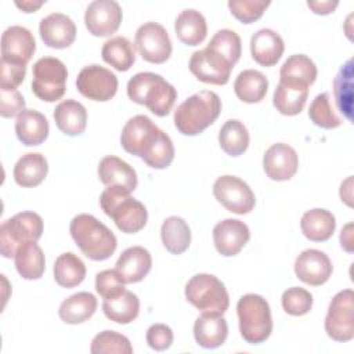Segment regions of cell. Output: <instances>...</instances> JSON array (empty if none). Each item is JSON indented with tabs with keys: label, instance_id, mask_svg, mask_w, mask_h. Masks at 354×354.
Returning <instances> with one entry per match:
<instances>
[{
	"label": "cell",
	"instance_id": "1",
	"mask_svg": "<svg viewBox=\"0 0 354 354\" xmlns=\"http://www.w3.org/2000/svg\"><path fill=\"white\" fill-rule=\"evenodd\" d=\"M120 144L126 152L141 158L153 169H165L174 159L171 138L145 115H136L126 122Z\"/></svg>",
	"mask_w": 354,
	"mask_h": 354
},
{
	"label": "cell",
	"instance_id": "2",
	"mask_svg": "<svg viewBox=\"0 0 354 354\" xmlns=\"http://www.w3.org/2000/svg\"><path fill=\"white\" fill-rule=\"evenodd\" d=\"M69 232L82 253L94 261L106 260L116 250L118 241L115 234L91 214L82 213L75 216L71 221Z\"/></svg>",
	"mask_w": 354,
	"mask_h": 354
},
{
	"label": "cell",
	"instance_id": "3",
	"mask_svg": "<svg viewBox=\"0 0 354 354\" xmlns=\"http://www.w3.org/2000/svg\"><path fill=\"white\" fill-rule=\"evenodd\" d=\"M221 112L220 97L202 90L188 97L174 111V126L184 136H196L216 122Z\"/></svg>",
	"mask_w": 354,
	"mask_h": 354
},
{
	"label": "cell",
	"instance_id": "4",
	"mask_svg": "<svg viewBox=\"0 0 354 354\" xmlns=\"http://www.w3.org/2000/svg\"><path fill=\"white\" fill-rule=\"evenodd\" d=\"M127 95L133 102L147 106L160 118L170 113L177 100L176 88L152 72L136 73L127 83Z\"/></svg>",
	"mask_w": 354,
	"mask_h": 354
},
{
	"label": "cell",
	"instance_id": "5",
	"mask_svg": "<svg viewBox=\"0 0 354 354\" xmlns=\"http://www.w3.org/2000/svg\"><path fill=\"white\" fill-rule=\"evenodd\" d=\"M130 194L120 187H106L100 196L101 209L124 234L141 231L148 220L145 206Z\"/></svg>",
	"mask_w": 354,
	"mask_h": 354
},
{
	"label": "cell",
	"instance_id": "6",
	"mask_svg": "<svg viewBox=\"0 0 354 354\" xmlns=\"http://www.w3.org/2000/svg\"><path fill=\"white\" fill-rule=\"evenodd\" d=\"M239 332L249 344L266 342L272 332V318L268 301L256 293H248L236 304Z\"/></svg>",
	"mask_w": 354,
	"mask_h": 354
},
{
	"label": "cell",
	"instance_id": "7",
	"mask_svg": "<svg viewBox=\"0 0 354 354\" xmlns=\"http://www.w3.org/2000/svg\"><path fill=\"white\" fill-rule=\"evenodd\" d=\"M187 300L205 314L223 315L230 306L224 283L212 274H196L185 285Z\"/></svg>",
	"mask_w": 354,
	"mask_h": 354
},
{
	"label": "cell",
	"instance_id": "8",
	"mask_svg": "<svg viewBox=\"0 0 354 354\" xmlns=\"http://www.w3.org/2000/svg\"><path fill=\"white\" fill-rule=\"evenodd\" d=\"M43 234V218L35 212H21L3 221L0 227V253L11 259L26 242H37Z\"/></svg>",
	"mask_w": 354,
	"mask_h": 354
},
{
	"label": "cell",
	"instance_id": "9",
	"mask_svg": "<svg viewBox=\"0 0 354 354\" xmlns=\"http://www.w3.org/2000/svg\"><path fill=\"white\" fill-rule=\"evenodd\" d=\"M32 91L46 102H54L64 97L68 71L65 64L55 57H43L33 64Z\"/></svg>",
	"mask_w": 354,
	"mask_h": 354
},
{
	"label": "cell",
	"instance_id": "10",
	"mask_svg": "<svg viewBox=\"0 0 354 354\" xmlns=\"http://www.w3.org/2000/svg\"><path fill=\"white\" fill-rule=\"evenodd\" d=\"M325 332L336 342H348L354 337V292L340 290L329 303L325 317Z\"/></svg>",
	"mask_w": 354,
	"mask_h": 354
},
{
	"label": "cell",
	"instance_id": "11",
	"mask_svg": "<svg viewBox=\"0 0 354 354\" xmlns=\"http://www.w3.org/2000/svg\"><path fill=\"white\" fill-rule=\"evenodd\" d=\"M213 195L228 212L235 214H246L256 205L252 188L235 176L218 177L213 184Z\"/></svg>",
	"mask_w": 354,
	"mask_h": 354
},
{
	"label": "cell",
	"instance_id": "12",
	"mask_svg": "<svg viewBox=\"0 0 354 354\" xmlns=\"http://www.w3.org/2000/svg\"><path fill=\"white\" fill-rule=\"evenodd\" d=\"M134 43L142 59L151 64H163L171 55L173 47L169 33L158 22L142 24L136 32Z\"/></svg>",
	"mask_w": 354,
	"mask_h": 354
},
{
	"label": "cell",
	"instance_id": "13",
	"mask_svg": "<svg viewBox=\"0 0 354 354\" xmlns=\"http://www.w3.org/2000/svg\"><path fill=\"white\" fill-rule=\"evenodd\" d=\"M188 66L198 80L217 86L228 83L234 68L224 55L209 47L195 51L189 58Z\"/></svg>",
	"mask_w": 354,
	"mask_h": 354
},
{
	"label": "cell",
	"instance_id": "14",
	"mask_svg": "<svg viewBox=\"0 0 354 354\" xmlns=\"http://www.w3.org/2000/svg\"><path fill=\"white\" fill-rule=\"evenodd\" d=\"M77 91L93 101H109L118 91V77L101 65L84 66L76 79Z\"/></svg>",
	"mask_w": 354,
	"mask_h": 354
},
{
	"label": "cell",
	"instance_id": "15",
	"mask_svg": "<svg viewBox=\"0 0 354 354\" xmlns=\"http://www.w3.org/2000/svg\"><path fill=\"white\" fill-rule=\"evenodd\" d=\"M123 12L113 0H94L84 12V24L93 36L104 37L115 33L122 22Z\"/></svg>",
	"mask_w": 354,
	"mask_h": 354
},
{
	"label": "cell",
	"instance_id": "16",
	"mask_svg": "<svg viewBox=\"0 0 354 354\" xmlns=\"http://www.w3.org/2000/svg\"><path fill=\"white\" fill-rule=\"evenodd\" d=\"M36 51L33 33L19 25L7 28L1 35V59L10 64L25 65Z\"/></svg>",
	"mask_w": 354,
	"mask_h": 354
},
{
	"label": "cell",
	"instance_id": "17",
	"mask_svg": "<svg viewBox=\"0 0 354 354\" xmlns=\"http://www.w3.org/2000/svg\"><path fill=\"white\" fill-rule=\"evenodd\" d=\"M330 259L318 249H306L295 260L296 277L307 285L319 286L332 275Z\"/></svg>",
	"mask_w": 354,
	"mask_h": 354
},
{
	"label": "cell",
	"instance_id": "18",
	"mask_svg": "<svg viewBox=\"0 0 354 354\" xmlns=\"http://www.w3.org/2000/svg\"><path fill=\"white\" fill-rule=\"evenodd\" d=\"M263 167L274 181L290 180L299 167L297 152L285 142L272 144L263 156Z\"/></svg>",
	"mask_w": 354,
	"mask_h": 354
},
{
	"label": "cell",
	"instance_id": "19",
	"mask_svg": "<svg viewBox=\"0 0 354 354\" xmlns=\"http://www.w3.org/2000/svg\"><path fill=\"white\" fill-rule=\"evenodd\" d=\"M250 238L249 227L236 218H225L213 228L216 250L225 257L238 254Z\"/></svg>",
	"mask_w": 354,
	"mask_h": 354
},
{
	"label": "cell",
	"instance_id": "20",
	"mask_svg": "<svg viewBox=\"0 0 354 354\" xmlns=\"http://www.w3.org/2000/svg\"><path fill=\"white\" fill-rule=\"evenodd\" d=\"M39 33L46 46L66 48L76 39V25L68 15L53 12L40 21Z\"/></svg>",
	"mask_w": 354,
	"mask_h": 354
},
{
	"label": "cell",
	"instance_id": "21",
	"mask_svg": "<svg viewBox=\"0 0 354 354\" xmlns=\"http://www.w3.org/2000/svg\"><path fill=\"white\" fill-rule=\"evenodd\" d=\"M152 267L151 253L142 246L127 248L115 264L116 272L124 283H134L142 281Z\"/></svg>",
	"mask_w": 354,
	"mask_h": 354
},
{
	"label": "cell",
	"instance_id": "22",
	"mask_svg": "<svg viewBox=\"0 0 354 354\" xmlns=\"http://www.w3.org/2000/svg\"><path fill=\"white\" fill-rule=\"evenodd\" d=\"M100 181L106 187H120L133 192L137 188V173L124 160L118 156L109 155L98 163Z\"/></svg>",
	"mask_w": 354,
	"mask_h": 354
},
{
	"label": "cell",
	"instance_id": "23",
	"mask_svg": "<svg viewBox=\"0 0 354 354\" xmlns=\"http://www.w3.org/2000/svg\"><path fill=\"white\" fill-rule=\"evenodd\" d=\"M283 50L282 37L272 29H260L250 39L252 58L261 66L275 65L282 57Z\"/></svg>",
	"mask_w": 354,
	"mask_h": 354
},
{
	"label": "cell",
	"instance_id": "24",
	"mask_svg": "<svg viewBox=\"0 0 354 354\" xmlns=\"http://www.w3.org/2000/svg\"><path fill=\"white\" fill-rule=\"evenodd\" d=\"M50 126L47 118L35 109H25L17 116L15 133L18 140L26 145H40L48 137Z\"/></svg>",
	"mask_w": 354,
	"mask_h": 354
},
{
	"label": "cell",
	"instance_id": "25",
	"mask_svg": "<svg viewBox=\"0 0 354 354\" xmlns=\"http://www.w3.org/2000/svg\"><path fill=\"white\" fill-rule=\"evenodd\" d=\"M317 73V66L310 57L304 54H293L282 64L279 82L308 88L315 82Z\"/></svg>",
	"mask_w": 354,
	"mask_h": 354
},
{
	"label": "cell",
	"instance_id": "26",
	"mask_svg": "<svg viewBox=\"0 0 354 354\" xmlns=\"http://www.w3.org/2000/svg\"><path fill=\"white\" fill-rule=\"evenodd\" d=\"M228 336V325L223 315L205 314L194 324V337L203 348H217L224 344Z\"/></svg>",
	"mask_w": 354,
	"mask_h": 354
},
{
	"label": "cell",
	"instance_id": "27",
	"mask_svg": "<svg viewBox=\"0 0 354 354\" xmlns=\"http://www.w3.org/2000/svg\"><path fill=\"white\" fill-rule=\"evenodd\" d=\"M54 120L64 134L76 137L86 130L87 111L76 100H64L54 109Z\"/></svg>",
	"mask_w": 354,
	"mask_h": 354
},
{
	"label": "cell",
	"instance_id": "28",
	"mask_svg": "<svg viewBox=\"0 0 354 354\" xmlns=\"http://www.w3.org/2000/svg\"><path fill=\"white\" fill-rule=\"evenodd\" d=\"M48 173V163L44 155L39 152H28L22 155L14 166V180L18 185L32 188L43 183Z\"/></svg>",
	"mask_w": 354,
	"mask_h": 354
},
{
	"label": "cell",
	"instance_id": "29",
	"mask_svg": "<svg viewBox=\"0 0 354 354\" xmlns=\"http://www.w3.org/2000/svg\"><path fill=\"white\" fill-rule=\"evenodd\" d=\"M300 228L307 239L313 242H324L333 235L336 230V220L329 210L315 207L307 210L301 216Z\"/></svg>",
	"mask_w": 354,
	"mask_h": 354
},
{
	"label": "cell",
	"instance_id": "30",
	"mask_svg": "<svg viewBox=\"0 0 354 354\" xmlns=\"http://www.w3.org/2000/svg\"><path fill=\"white\" fill-rule=\"evenodd\" d=\"M98 306L95 296L90 292H77L65 299L58 310L59 318L71 325L82 324L93 317Z\"/></svg>",
	"mask_w": 354,
	"mask_h": 354
},
{
	"label": "cell",
	"instance_id": "31",
	"mask_svg": "<svg viewBox=\"0 0 354 354\" xmlns=\"http://www.w3.org/2000/svg\"><path fill=\"white\" fill-rule=\"evenodd\" d=\"M174 30L180 41L187 46L201 44L207 35V24L205 17L194 10L187 8L181 11L174 22Z\"/></svg>",
	"mask_w": 354,
	"mask_h": 354
},
{
	"label": "cell",
	"instance_id": "32",
	"mask_svg": "<svg viewBox=\"0 0 354 354\" xmlns=\"http://www.w3.org/2000/svg\"><path fill=\"white\" fill-rule=\"evenodd\" d=\"M15 268L24 279L41 278L46 268V259L41 248L36 242L22 243L15 252Z\"/></svg>",
	"mask_w": 354,
	"mask_h": 354
},
{
	"label": "cell",
	"instance_id": "33",
	"mask_svg": "<svg viewBox=\"0 0 354 354\" xmlns=\"http://www.w3.org/2000/svg\"><path fill=\"white\" fill-rule=\"evenodd\" d=\"M268 90V80L267 77L256 69H245L242 71L235 82H234V91L236 97L248 104L260 102Z\"/></svg>",
	"mask_w": 354,
	"mask_h": 354
},
{
	"label": "cell",
	"instance_id": "34",
	"mask_svg": "<svg viewBox=\"0 0 354 354\" xmlns=\"http://www.w3.org/2000/svg\"><path fill=\"white\" fill-rule=\"evenodd\" d=\"M102 311L105 317L116 324H130L140 313V299L136 293L124 290L116 297L106 299L102 303Z\"/></svg>",
	"mask_w": 354,
	"mask_h": 354
},
{
	"label": "cell",
	"instance_id": "35",
	"mask_svg": "<svg viewBox=\"0 0 354 354\" xmlns=\"http://www.w3.org/2000/svg\"><path fill=\"white\" fill-rule=\"evenodd\" d=\"M160 238L167 252L171 254H181L189 248L191 230L184 218L170 216L160 227Z\"/></svg>",
	"mask_w": 354,
	"mask_h": 354
},
{
	"label": "cell",
	"instance_id": "36",
	"mask_svg": "<svg viewBox=\"0 0 354 354\" xmlns=\"http://www.w3.org/2000/svg\"><path fill=\"white\" fill-rule=\"evenodd\" d=\"M102 59L119 72L129 71L136 62V51L131 41L123 36L106 40L101 48Z\"/></svg>",
	"mask_w": 354,
	"mask_h": 354
},
{
	"label": "cell",
	"instance_id": "37",
	"mask_svg": "<svg viewBox=\"0 0 354 354\" xmlns=\"http://www.w3.org/2000/svg\"><path fill=\"white\" fill-rule=\"evenodd\" d=\"M54 279L62 288H75L83 282L86 277V266L83 260L72 252H65L55 259Z\"/></svg>",
	"mask_w": 354,
	"mask_h": 354
},
{
	"label": "cell",
	"instance_id": "38",
	"mask_svg": "<svg viewBox=\"0 0 354 354\" xmlns=\"http://www.w3.org/2000/svg\"><path fill=\"white\" fill-rule=\"evenodd\" d=\"M307 97H308V88L290 86L279 82L274 91L272 104L277 108V111L281 112L282 115L295 116L303 111Z\"/></svg>",
	"mask_w": 354,
	"mask_h": 354
},
{
	"label": "cell",
	"instance_id": "39",
	"mask_svg": "<svg viewBox=\"0 0 354 354\" xmlns=\"http://www.w3.org/2000/svg\"><path fill=\"white\" fill-rule=\"evenodd\" d=\"M218 144L230 156L242 155L249 147V131L246 126L236 119L227 120L218 131Z\"/></svg>",
	"mask_w": 354,
	"mask_h": 354
},
{
	"label": "cell",
	"instance_id": "40",
	"mask_svg": "<svg viewBox=\"0 0 354 354\" xmlns=\"http://www.w3.org/2000/svg\"><path fill=\"white\" fill-rule=\"evenodd\" d=\"M353 61L348 59L337 72L333 80V93L339 111L353 120Z\"/></svg>",
	"mask_w": 354,
	"mask_h": 354
},
{
	"label": "cell",
	"instance_id": "41",
	"mask_svg": "<svg viewBox=\"0 0 354 354\" xmlns=\"http://www.w3.org/2000/svg\"><path fill=\"white\" fill-rule=\"evenodd\" d=\"M90 351L91 354H131L133 346L124 335L115 330H102L94 336Z\"/></svg>",
	"mask_w": 354,
	"mask_h": 354
},
{
	"label": "cell",
	"instance_id": "42",
	"mask_svg": "<svg viewBox=\"0 0 354 354\" xmlns=\"http://www.w3.org/2000/svg\"><path fill=\"white\" fill-rule=\"evenodd\" d=\"M308 118L315 126L322 129H335L342 124V119L332 108L329 93L318 94L313 100L308 108Z\"/></svg>",
	"mask_w": 354,
	"mask_h": 354
},
{
	"label": "cell",
	"instance_id": "43",
	"mask_svg": "<svg viewBox=\"0 0 354 354\" xmlns=\"http://www.w3.org/2000/svg\"><path fill=\"white\" fill-rule=\"evenodd\" d=\"M206 47L224 55L232 65H235L239 61L242 53L241 37L238 36L236 32L231 29H221L216 32Z\"/></svg>",
	"mask_w": 354,
	"mask_h": 354
},
{
	"label": "cell",
	"instance_id": "44",
	"mask_svg": "<svg viewBox=\"0 0 354 354\" xmlns=\"http://www.w3.org/2000/svg\"><path fill=\"white\" fill-rule=\"evenodd\" d=\"M282 307L286 314L300 317L307 314L313 307V295L304 288L293 286L282 293Z\"/></svg>",
	"mask_w": 354,
	"mask_h": 354
},
{
	"label": "cell",
	"instance_id": "45",
	"mask_svg": "<svg viewBox=\"0 0 354 354\" xmlns=\"http://www.w3.org/2000/svg\"><path fill=\"white\" fill-rule=\"evenodd\" d=\"M270 1L266 0H230L228 8L231 14L242 24H253L264 14Z\"/></svg>",
	"mask_w": 354,
	"mask_h": 354
},
{
	"label": "cell",
	"instance_id": "46",
	"mask_svg": "<svg viewBox=\"0 0 354 354\" xmlns=\"http://www.w3.org/2000/svg\"><path fill=\"white\" fill-rule=\"evenodd\" d=\"M95 290L104 300H106L119 296L126 288L116 270H104L95 275Z\"/></svg>",
	"mask_w": 354,
	"mask_h": 354
},
{
	"label": "cell",
	"instance_id": "47",
	"mask_svg": "<svg viewBox=\"0 0 354 354\" xmlns=\"http://www.w3.org/2000/svg\"><path fill=\"white\" fill-rule=\"evenodd\" d=\"M25 111V98L17 90L0 88V115L3 118H14Z\"/></svg>",
	"mask_w": 354,
	"mask_h": 354
},
{
	"label": "cell",
	"instance_id": "48",
	"mask_svg": "<svg viewBox=\"0 0 354 354\" xmlns=\"http://www.w3.org/2000/svg\"><path fill=\"white\" fill-rule=\"evenodd\" d=\"M145 339L151 348L156 351H163L169 348L173 343V330L165 324H153L148 328Z\"/></svg>",
	"mask_w": 354,
	"mask_h": 354
},
{
	"label": "cell",
	"instance_id": "49",
	"mask_svg": "<svg viewBox=\"0 0 354 354\" xmlns=\"http://www.w3.org/2000/svg\"><path fill=\"white\" fill-rule=\"evenodd\" d=\"M0 69H1V77H0V88L4 90H12L17 88L25 79L26 75V66L25 65H17L10 64L6 61H0Z\"/></svg>",
	"mask_w": 354,
	"mask_h": 354
},
{
	"label": "cell",
	"instance_id": "50",
	"mask_svg": "<svg viewBox=\"0 0 354 354\" xmlns=\"http://www.w3.org/2000/svg\"><path fill=\"white\" fill-rule=\"evenodd\" d=\"M339 1L337 0H325V1H307V6L313 10V12L318 15H326L335 11L337 7Z\"/></svg>",
	"mask_w": 354,
	"mask_h": 354
},
{
	"label": "cell",
	"instance_id": "51",
	"mask_svg": "<svg viewBox=\"0 0 354 354\" xmlns=\"http://www.w3.org/2000/svg\"><path fill=\"white\" fill-rule=\"evenodd\" d=\"M351 228H353V224H347L343 230H342V234H340V245L344 250H347L348 253L353 252V248H351V243H353V232H351Z\"/></svg>",
	"mask_w": 354,
	"mask_h": 354
},
{
	"label": "cell",
	"instance_id": "52",
	"mask_svg": "<svg viewBox=\"0 0 354 354\" xmlns=\"http://www.w3.org/2000/svg\"><path fill=\"white\" fill-rule=\"evenodd\" d=\"M351 187H353V177L350 176L344 183L340 185V198L348 206H351Z\"/></svg>",
	"mask_w": 354,
	"mask_h": 354
},
{
	"label": "cell",
	"instance_id": "53",
	"mask_svg": "<svg viewBox=\"0 0 354 354\" xmlns=\"http://www.w3.org/2000/svg\"><path fill=\"white\" fill-rule=\"evenodd\" d=\"M44 4L43 0L39 1H32V0H24V1H15V6L21 8L24 12H35L37 8H40Z\"/></svg>",
	"mask_w": 354,
	"mask_h": 354
}]
</instances>
